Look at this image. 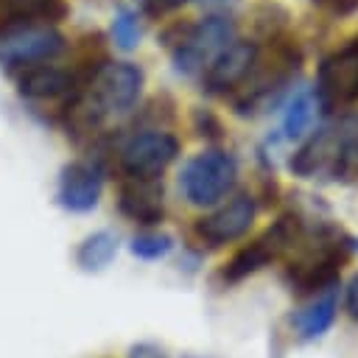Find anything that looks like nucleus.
Masks as SVG:
<instances>
[{
  "mask_svg": "<svg viewBox=\"0 0 358 358\" xmlns=\"http://www.w3.org/2000/svg\"><path fill=\"white\" fill-rule=\"evenodd\" d=\"M305 238V224L296 213H282L271 227H266L255 241H249L246 246H241L224 266H221V280L227 285H235L241 280H246L249 274H257L260 268H266L268 263L280 260L285 252H291L294 246H299Z\"/></svg>",
  "mask_w": 358,
  "mask_h": 358,
  "instance_id": "nucleus-1",
  "label": "nucleus"
},
{
  "mask_svg": "<svg viewBox=\"0 0 358 358\" xmlns=\"http://www.w3.org/2000/svg\"><path fill=\"white\" fill-rule=\"evenodd\" d=\"M238 182V159L224 148L193 154L179 171V193L193 207H218Z\"/></svg>",
  "mask_w": 358,
  "mask_h": 358,
  "instance_id": "nucleus-2",
  "label": "nucleus"
},
{
  "mask_svg": "<svg viewBox=\"0 0 358 358\" xmlns=\"http://www.w3.org/2000/svg\"><path fill=\"white\" fill-rule=\"evenodd\" d=\"M235 39H238V28L229 14H207L204 20L190 22L182 42L171 50L176 73H182V76L204 73L207 64L224 48H229Z\"/></svg>",
  "mask_w": 358,
  "mask_h": 358,
  "instance_id": "nucleus-3",
  "label": "nucleus"
},
{
  "mask_svg": "<svg viewBox=\"0 0 358 358\" xmlns=\"http://www.w3.org/2000/svg\"><path fill=\"white\" fill-rule=\"evenodd\" d=\"M176 157L179 140L165 129H140L117 148V165L131 179H157Z\"/></svg>",
  "mask_w": 358,
  "mask_h": 358,
  "instance_id": "nucleus-4",
  "label": "nucleus"
},
{
  "mask_svg": "<svg viewBox=\"0 0 358 358\" xmlns=\"http://www.w3.org/2000/svg\"><path fill=\"white\" fill-rule=\"evenodd\" d=\"M145 84V73L134 62H109L103 64L95 78L90 81V101L92 106L106 117V115H126L134 109L140 101Z\"/></svg>",
  "mask_w": 358,
  "mask_h": 358,
  "instance_id": "nucleus-5",
  "label": "nucleus"
},
{
  "mask_svg": "<svg viewBox=\"0 0 358 358\" xmlns=\"http://www.w3.org/2000/svg\"><path fill=\"white\" fill-rule=\"evenodd\" d=\"M316 101L324 112L358 101V34L319 62Z\"/></svg>",
  "mask_w": 358,
  "mask_h": 358,
  "instance_id": "nucleus-6",
  "label": "nucleus"
},
{
  "mask_svg": "<svg viewBox=\"0 0 358 358\" xmlns=\"http://www.w3.org/2000/svg\"><path fill=\"white\" fill-rule=\"evenodd\" d=\"M255 215H257L255 199L249 193H238L229 201H224L215 210H210L201 218H196L193 232L204 246L218 249V246H227L232 241H241L252 229Z\"/></svg>",
  "mask_w": 358,
  "mask_h": 358,
  "instance_id": "nucleus-7",
  "label": "nucleus"
},
{
  "mask_svg": "<svg viewBox=\"0 0 358 358\" xmlns=\"http://www.w3.org/2000/svg\"><path fill=\"white\" fill-rule=\"evenodd\" d=\"M103 193V168L98 159H70L56 176V204L64 213H92Z\"/></svg>",
  "mask_w": 358,
  "mask_h": 358,
  "instance_id": "nucleus-8",
  "label": "nucleus"
},
{
  "mask_svg": "<svg viewBox=\"0 0 358 358\" xmlns=\"http://www.w3.org/2000/svg\"><path fill=\"white\" fill-rule=\"evenodd\" d=\"M64 50V36L53 25H28L0 36L3 67H34L48 64Z\"/></svg>",
  "mask_w": 358,
  "mask_h": 358,
  "instance_id": "nucleus-9",
  "label": "nucleus"
},
{
  "mask_svg": "<svg viewBox=\"0 0 358 358\" xmlns=\"http://www.w3.org/2000/svg\"><path fill=\"white\" fill-rule=\"evenodd\" d=\"M117 213L145 229H154L165 218V185L157 179H131L126 176L117 187Z\"/></svg>",
  "mask_w": 358,
  "mask_h": 358,
  "instance_id": "nucleus-10",
  "label": "nucleus"
},
{
  "mask_svg": "<svg viewBox=\"0 0 358 358\" xmlns=\"http://www.w3.org/2000/svg\"><path fill=\"white\" fill-rule=\"evenodd\" d=\"M17 84H20V95L25 101H31V103H62L64 112L78 98V81H76L73 70H64V67H56V64L25 67Z\"/></svg>",
  "mask_w": 358,
  "mask_h": 358,
  "instance_id": "nucleus-11",
  "label": "nucleus"
},
{
  "mask_svg": "<svg viewBox=\"0 0 358 358\" xmlns=\"http://www.w3.org/2000/svg\"><path fill=\"white\" fill-rule=\"evenodd\" d=\"M257 42H246V39H235L229 48H224L204 70V90L213 95H227L235 92L252 73L255 62H257Z\"/></svg>",
  "mask_w": 358,
  "mask_h": 358,
  "instance_id": "nucleus-12",
  "label": "nucleus"
},
{
  "mask_svg": "<svg viewBox=\"0 0 358 358\" xmlns=\"http://www.w3.org/2000/svg\"><path fill=\"white\" fill-rule=\"evenodd\" d=\"M347 134L336 126H322L316 129L291 157L288 168L294 176L299 179H316L319 173H330L336 171V162H338V154H341V145H344Z\"/></svg>",
  "mask_w": 358,
  "mask_h": 358,
  "instance_id": "nucleus-13",
  "label": "nucleus"
},
{
  "mask_svg": "<svg viewBox=\"0 0 358 358\" xmlns=\"http://www.w3.org/2000/svg\"><path fill=\"white\" fill-rule=\"evenodd\" d=\"M336 313H338V285L316 294L308 305H302L299 310H294L288 316V324L294 327V333L302 341H313V338H322L333 327Z\"/></svg>",
  "mask_w": 358,
  "mask_h": 358,
  "instance_id": "nucleus-14",
  "label": "nucleus"
},
{
  "mask_svg": "<svg viewBox=\"0 0 358 358\" xmlns=\"http://www.w3.org/2000/svg\"><path fill=\"white\" fill-rule=\"evenodd\" d=\"M117 249H120V241L112 229H95V232H90L78 241V246L73 252V260L81 271L98 274L117 257Z\"/></svg>",
  "mask_w": 358,
  "mask_h": 358,
  "instance_id": "nucleus-15",
  "label": "nucleus"
},
{
  "mask_svg": "<svg viewBox=\"0 0 358 358\" xmlns=\"http://www.w3.org/2000/svg\"><path fill=\"white\" fill-rule=\"evenodd\" d=\"M316 106H319V101H316V95L310 90H296L291 95V101L285 103V112H282V137L285 140L305 137V131L313 123Z\"/></svg>",
  "mask_w": 358,
  "mask_h": 358,
  "instance_id": "nucleus-16",
  "label": "nucleus"
},
{
  "mask_svg": "<svg viewBox=\"0 0 358 358\" xmlns=\"http://www.w3.org/2000/svg\"><path fill=\"white\" fill-rule=\"evenodd\" d=\"M129 252L137 257V260H162L173 252V235L168 232H159V229H143L137 235H131L129 241Z\"/></svg>",
  "mask_w": 358,
  "mask_h": 358,
  "instance_id": "nucleus-17",
  "label": "nucleus"
},
{
  "mask_svg": "<svg viewBox=\"0 0 358 358\" xmlns=\"http://www.w3.org/2000/svg\"><path fill=\"white\" fill-rule=\"evenodd\" d=\"M143 39V28H140V17L134 8H126L120 6L115 11V20H112V42L117 50H134Z\"/></svg>",
  "mask_w": 358,
  "mask_h": 358,
  "instance_id": "nucleus-18",
  "label": "nucleus"
},
{
  "mask_svg": "<svg viewBox=\"0 0 358 358\" xmlns=\"http://www.w3.org/2000/svg\"><path fill=\"white\" fill-rule=\"evenodd\" d=\"M285 22H288V11H285V8H280V6H274V3L260 6V8H257V14H255V25H257L260 36H266V39L280 36V34H282V28H285Z\"/></svg>",
  "mask_w": 358,
  "mask_h": 358,
  "instance_id": "nucleus-19",
  "label": "nucleus"
},
{
  "mask_svg": "<svg viewBox=\"0 0 358 358\" xmlns=\"http://www.w3.org/2000/svg\"><path fill=\"white\" fill-rule=\"evenodd\" d=\"M193 129H196L199 137H204V140H210V143H218V140L224 137L221 120H218L210 109H201V106L193 109Z\"/></svg>",
  "mask_w": 358,
  "mask_h": 358,
  "instance_id": "nucleus-20",
  "label": "nucleus"
},
{
  "mask_svg": "<svg viewBox=\"0 0 358 358\" xmlns=\"http://www.w3.org/2000/svg\"><path fill=\"white\" fill-rule=\"evenodd\" d=\"M126 358H171V355L157 341H134V344H129Z\"/></svg>",
  "mask_w": 358,
  "mask_h": 358,
  "instance_id": "nucleus-21",
  "label": "nucleus"
},
{
  "mask_svg": "<svg viewBox=\"0 0 358 358\" xmlns=\"http://www.w3.org/2000/svg\"><path fill=\"white\" fill-rule=\"evenodd\" d=\"M310 3L333 17H350L358 11V0H310Z\"/></svg>",
  "mask_w": 358,
  "mask_h": 358,
  "instance_id": "nucleus-22",
  "label": "nucleus"
},
{
  "mask_svg": "<svg viewBox=\"0 0 358 358\" xmlns=\"http://www.w3.org/2000/svg\"><path fill=\"white\" fill-rule=\"evenodd\" d=\"M344 310L352 322H358V271L344 285Z\"/></svg>",
  "mask_w": 358,
  "mask_h": 358,
  "instance_id": "nucleus-23",
  "label": "nucleus"
},
{
  "mask_svg": "<svg viewBox=\"0 0 358 358\" xmlns=\"http://www.w3.org/2000/svg\"><path fill=\"white\" fill-rule=\"evenodd\" d=\"M187 0H143V11L148 17H162V14H171L176 8H182Z\"/></svg>",
  "mask_w": 358,
  "mask_h": 358,
  "instance_id": "nucleus-24",
  "label": "nucleus"
},
{
  "mask_svg": "<svg viewBox=\"0 0 358 358\" xmlns=\"http://www.w3.org/2000/svg\"><path fill=\"white\" fill-rule=\"evenodd\" d=\"M352 249H358V238H352Z\"/></svg>",
  "mask_w": 358,
  "mask_h": 358,
  "instance_id": "nucleus-25",
  "label": "nucleus"
},
{
  "mask_svg": "<svg viewBox=\"0 0 358 358\" xmlns=\"http://www.w3.org/2000/svg\"><path fill=\"white\" fill-rule=\"evenodd\" d=\"M185 358H201V355H185Z\"/></svg>",
  "mask_w": 358,
  "mask_h": 358,
  "instance_id": "nucleus-26",
  "label": "nucleus"
}]
</instances>
